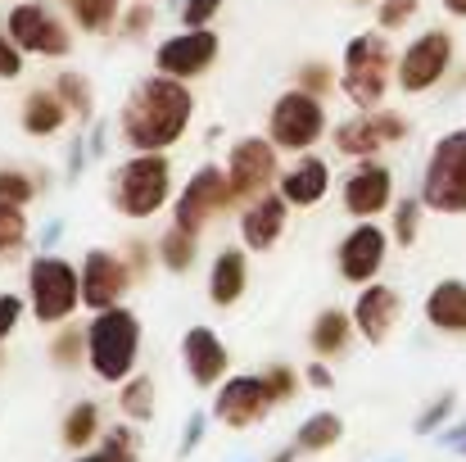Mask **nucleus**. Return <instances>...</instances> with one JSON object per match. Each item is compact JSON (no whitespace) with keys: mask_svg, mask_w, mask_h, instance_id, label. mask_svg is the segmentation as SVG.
Returning a JSON list of instances; mask_svg holds the SVG:
<instances>
[{"mask_svg":"<svg viewBox=\"0 0 466 462\" xmlns=\"http://www.w3.org/2000/svg\"><path fill=\"white\" fill-rule=\"evenodd\" d=\"M426 317H431L435 331L466 335V282H458V277L440 282V286L426 295Z\"/></svg>","mask_w":466,"mask_h":462,"instance_id":"4be33fe9","label":"nucleus"},{"mask_svg":"<svg viewBox=\"0 0 466 462\" xmlns=\"http://www.w3.org/2000/svg\"><path fill=\"white\" fill-rule=\"evenodd\" d=\"M453 404H458L453 395H440V399H435V404H431V408L417 417V436H435V431H440V426L453 417Z\"/></svg>","mask_w":466,"mask_h":462,"instance_id":"f704fd0d","label":"nucleus"},{"mask_svg":"<svg viewBox=\"0 0 466 462\" xmlns=\"http://www.w3.org/2000/svg\"><path fill=\"white\" fill-rule=\"evenodd\" d=\"M309 381L317 385V390H326V385H330V372H326L321 363H312V367H309Z\"/></svg>","mask_w":466,"mask_h":462,"instance_id":"49530a36","label":"nucleus"},{"mask_svg":"<svg viewBox=\"0 0 466 462\" xmlns=\"http://www.w3.org/2000/svg\"><path fill=\"white\" fill-rule=\"evenodd\" d=\"M444 9H449V14H458V18H466V0H444Z\"/></svg>","mask_w":466,"mask_h":462,"instance_id":"09e8293b","label":"nucleus"},{"mask_svg":"<svg viewBox=\"0 0 466 462\" xmlns=\"http://www.w3.org/2000/svg\"><path fill=\"white\" fill-rule=\"evenodd\" d=\"M55 91H59V96H64V105H68L73 114H82V118H86V114H91V105H96V96H91V87H86V82H82L77 73H64Z\"/></svg>","mask_w":466,"mask_h":462,"instance_id":"2f4dec72","label":"nucleus"},{"mask_svg":"<svg viewBox=\"0 0 466 462\" xmlns=\"http://www.w3.org/2000/svg\"><path fill=\"white\" fill-rule=\"evenodd\" d=\"M9 36H14L18 50H27V55H50V59L68 55V46H73L68 27H64L46 5H32V0L9 9Z\"/></svg>","mask_w":466,"mask_h":462,"instance_id":"9d476101","label":"nucleus"},{"mask_svg":"<svg viewBox=\"0 0 466 462\" xmlns=\"http://www.w3.org/2000/svg\"><path fill=\"white\" fill-rule=\"evenodd\" d=\"M390 68H394V55H390V41L380 32H362L349 41L344 50V91L358 109H371L380 105L385 87H390Z\"/></svg>","mask_w":466,"mask_h":462,"instance_id":"39448f33","label":"nucleus"},{"mask_svg":"<svg viewBox=\"0 0 466 462\" xmlns=\"http://www.w3.org/2000/svg\"><path fill=\"white\" fill-rule=\"evenodd\" d=\"M146 23H150V5H137V9L127 14V32H141Z\"/></svg>","mask_w":466,"mask_h":462,"instance_id":"a18cd8bd","label":"nucleus"},{"mask_svg":"<svg viewBox=\"0 0 466 462\" xmlns=\"http://www.w3.org/2000/svg\"><path fill=\"white\" fill-rule=\"evenodd\" d=\"M27 245V218H23V204H9L0 200V263H14Z\"/></svg>","mask_w":466,"mask_h":462,"instance_id":"bb28decb","label":"nucleus"},{"mask_svg":"<svg viewBox=\"0 0 466 462\" xmlns=\"http://www.w3.org/2000/svg\"><path fill=\"white\" fill-rule=\"evenodd\" d=\"M421 204L435 213H466V128L435 141L421 177Z\"/></svg>","mask_w":466,"mask_h":462,"instance_id":"7ed1b4c3","label":"nucleus"},{"mask_svg":"<svg viewBox=\"0 0 466 462\" xmlns=\"http://www.w3.org/2000/svg\"><path fill=\"white\" fill-rule=\"evenodd\" d=\"M32 181H27V172H18V168H0V200H9V204H27L32 200Z\"/></svg>","mask_w":466,"mask_h":462,"instance_id":"473e14b6","label":"nucleus"},{"mask_svg":"<svg viewBox=\"0 0 466 462\" xmlns=\"http://www.w3.org/2000/svg\"><path fill=\"white\" fill-rule=\"evenodd\" d=\"M245 295V254L240 250H222L213 259V277H208V300L218 308L236 304Z\"/></svg>","mask_w":466,"mask_h":462,"instance_id":"b1692460","label":"nucleus"},{"mask_svg":"<svg viewBox=\"0 0 466 462\" xmlns=\"http://www.w3.org/2000/svg\"><path fill=\"white\" fill-rule=\"evenodd\" d=\"M158 254H163V263L172 268V272H186L190 263H195V231H186V227H167L163 231V241H158Z\"/></svg>","mask_w":466,"mask_h":462,"instance_id":"c85d7f7f","label":"nucleus"},{"mask_svg":"<svg viewBox=\"0 0 466 462\" xmlns=\"http://www.w3.org/2000/svg\"><path fill=\"white\" fill-rule=\"evenodd\" d=\"M68 5H73V18H77L86 32L109 27V18L118 14V0H68Z\"/></svg>","mask_w":466,"mask_h":462,"instance_id":"7c9ffc66","label":"nucleus"},{"mask_svg":"<svg viewBox=\"0 0 466 462\" xmlns=\"http://www.w3.org/2000/svg\"><path fill=\"white\" fill-rule=\"evenodd\" d=\"M449 64H453V36L444 27H431V32H421L403 50V59H399V87L408 96H421V91H431V87L444 82Z\"/></svg>","mask_w":466,"mask_h":462,"instance_id":"6e6552de","label":"nucleus"},{"mask_svg":"<svg viewBox=\"0 0 466 462\" xmlns=\"http://www.w3.org/2000/svg\"><path fill=\"white\" fill-rule=\"evenodd\" d=\"M326 186H330V172L312 154H299V163L281 172V195H286V204H299V209L317 204L326 195Z\"/></svg>","mask_w":466,"mask_h":462,"instance_id":"412c9836","label":"nucleus"},{"mask_svg":"<svg viewBox=\"0 0 466 462\" xmlns=\"http://www.w3.org/2000/svg\"><path fill=\"white\" fill-rule=\"evenodd\" d=\"M403 137H408V123L399 114H385V109H362L358 118L335 128V146L344 154H358V159H371L376 150H385Z\"/></svg>","mask_w":466,"mask_h":462,"instance_id":"4468645a","label":"nucleus"},{"mask_svg":"<svg viewBox=\"0 0 466 462\" xmlns=\"http://www.w3.org/2000/svg\"><path fill=\"white\" fill-rule=\"evenodd\" d=\"M73 462H127L123 454H109V449H100V454H86V458H73Z\"/></svg>","mask_w":466,"mask_h":462,"instance_id":"de8ad7c7","label":"nucleus"},{"mask_svg":"<svg viewBox=\"0 0 466 462\" xmlns=\"http://www.w3.org/2000/svg\"><path fill=\"white\" fill-rule=\"evenodd\" d=\"M100 431V408L96 404H73L68 417H64V445L68 449H86Z\"/></svg>","mask_w":466,"mask_h":462,"instance_id":"cd10ccee","label":"nucleus"},{"mask_svg":"<svg viewBox=\"0 0 466 462\" xmlns=\"http://www.w3.org/2000/svg\"><path fill=\"white\" fill-rule=\"evenodd\" d=\"M23 73V50L14 46V36L0 32V77H18Z\"/></svg>","mask_w":466,"mask_h":462,"instance_id":"ea45409f","label":"nucleus"},{"mask_svg":"<svg viewBox=\"0 0 466 462\" xmlns=\"http://www.w3.org/2000/svg\"><path fill=\"white\" fill-rule=\"evenodd\" d=\"M18 317H23V300L18 295H0V340L18 326Z\"/></svg>","mask_w":466,"mask_h":462,"instance_id":"79ce46f5","label":"nucleus"},{"mask_svg":"<svg viewBox=\"0 0 466 462\" xmlns=\"http://www.w3.org/2000/svg\"><path fill=\"white\" fill-rule=\"evenodd\" d=\"M227 204H236L231 195V181H227V168H199L186 190L177 195V227L186 231H199L213 213H222Z\"/></svg>","mask_w":466,"mask_h":462,"instance_id":"9b49d317","label":"nucleus"},{"mask_svg":"<svg viewBox=\"0 0 466 462\" xmlns=\"http://www.w3.org/2000/svg\"><path fill=\"white\" fill-rule=\"evenodd\" d=\"M172 195V168L163 154H132L114 172V204L127 218H150Z\"/></svg>","mask_w":466,"mask_h":462,"instance_id":"20e7f679","label":"nucleus"},{"mask_svg":"<svg viewBox=\"0 0 466 462\" xmlns=\"http://www.w3.org/2000/svg\"><path fill=\"white\" fill-rule=\"evenodd\" d=\"M27 295H32V313H36V322L55 326V322L73 317V308L82 304V277H77L64 259L41 254V259H32Z\"/></svg>","mask_w":466,"mask_h":462,"instance_id":"423d86ee","label":"nucleus"},{"mask_svg":"<svg viewBox=\"0 0 466 462\" xmlns=\"http://www.w3.org/2000/svg\"><path fill=\"white\" fill-rule=\"evenodd\" d=\"M295 454H299V449H281V454H277L272 462H295Z\"/></svg>","mask_w":466,"mask_h":462,"instance_id":"8fccbe9b","label":"nucleus"},{"mask_svg":"<svg viewBox=\"0 0 466 462\" xmlns=\"http://www.w3.org/2000/svg\"><path fill=\"white\" fill-rule=\"evenodd\" d=\"M227 181L236 200L268 195V186L277 181V141H258V137L236 141L227 154Z\"/></svg>","mask_w":466,"mask_h":462,"instance_id":"1a4fd4ad","label":"nucleus"},{"mask_svg":"<svg viewBox=\"0 0 466 462\" xmlns=\"http://www.w3.org/2000/svg\"><path fill=\"white\" fill-rule=\"evenodd\" d=\"M399 313H403L399 291H394V286H376V282H371V286L358 295V304H353V326H358L371 344H380V340H390V331H394Z\"/></svg>","mask_w":466,"mask_h":462,"instance_id":"6ab92c4d","label":"nucleus"},{"mask_svg":"<svg viewBox=\"0 0 466 462\" xmlns=\"http://www.w3.org/2000/svg\"><path fill=\"white\" fill-rule=\"evenodd\" d=\"M349 340H353V317H349V313L326 308V313L312 322V349H317L321 358L344 354V349H349Z\"/></svg>","mask_w":466,"mask_h":462,"instance_id":"393cba45","label":"nucleus"},{"mask_svg":"<svg viewBox=\"0 0 466 462\" xmlns=\"http://www.w3.org/2000/svg\"><path fill=\"white\" fill-rule=\"evenodd\" d=\"M385 250H390V236L376 227V222H358L344 241H339V272L349 277V282H358V286H367L376 272H380V263H385Z\"/></svg>","mask_w":466,"mask_h":462,"instance_id":"dca6fc26","label":"nucleus"},{"mask_svg":"<svg viewBox=\"0 0 466 462\" xmlns=\"http://www.w3.org/2000/svg\"><path fill=\"white\" fill-rule=\"evenodd\" d=\"M339 436H344V422H339L335 413H312L309 422L299 426V436H295V449H299V454H321V449H330Z\"/></svg>","mask_w":466,"mask_h":462,"instance_id":"a878e982","label":"nucleus"},{"mask_svg":"<svg viewBox=\"0 0 466 462\" xmlns=\"http://www.w3.org/2000/svg\"><path fill=\"white\" fill-rule=\"evenodd\" d=\"M412 14H417V0H385V5H380V27L394 32V27H403Z\"/></svg>","mask_w":466,"mask_h":462,"instance_id":"e433bc0d","label":"nucleus"},{"mask_svg":"<svg viewBox=\"0 0 466 462\" xmlns=\"http://www.w3.org/2000/svg\"><path fill=\"white\" fill-rule=\"evenodd\" d=\"M55 358L64 363V367H73V363H82V326H68L59 340H55Z\"/></svg>","mask_w":466,"mask_h":462,"instance_id":"c9c22d12","label":"nucleus"},{"mask_svg":"<svg viewBox=\"0 0 466 462\" xmlns=\"http://www.w3.org/2000/svg\"><path fill=\"white\" fill-rule=\"evenodd\" d=\"M326 87H330L326 68H321V64H309V68H304V91H312V96H317V91H326Z\"/></svg>","mask_w":466,"mask_h":462,"instance_id":"c03bdc74","label":"nucleus"},{"mask_svg":"<svg viewBox=\"0 0 466 462\" xmlns=\"http://www.w3.org/2000/svg\"><path fill=\"white\" fill-rule=\"evenodd\" d=\"M390 195H394V177L385 163H371V159H362L344 181V209L353 218H376L390 204Z\"/></svg>","mask_w":466,"mask_h":462,"instance_id":"f3484780","label":"nucleus"},{"mask_svg":"<svg viewBox=\"0 0 466 462\" xmlns=\"http://www.w3.org/2000/svg\"><path fill=\"white\" fill-rule=\"evenodd\" d=\"M190 114L195 100L177 77H146L123 109V137L137 154H163L172 141H181Z\"/></svg>","mask_w":466,"mask_h":462,"instance_id":"f257e3e1","label":"nucleus"},{"mask_svg":"<svg viewBox=\"0 0 466 462\" xmlns=\"http://www.w3.org/2000/svg\"><path fill=\"white\" fill-rule=\"evenodd\" d=\"M68 105H64V96L59 91H32L27 96V105H23V128L32 132V137H55L64 123H68Z\"/></svg>","mask_w":466,"mask_h":462,"instance_id":"5701e85b","label":"nucleus"},{"mask_svg":"<svg viewBox=\"0 0 466 462\" xmlns=\"http://www.w3.org/2000/svg\"><path fill=\"white\" fill-rule=\"evenodd\" d=\"M199 440H204V417L195 413V417L186 422V436H181V454H190V449H195Z\"/></svg>","mask_w":466,"mask_h":462,"instance_id":"37998d69","label":"nucleus"},{"mask_svg":"<svg viewBox=\"0 0 466 462\" xmlns=\"http://www.w3.org/2000/svg\"><path fill=\"white\" fill-rule=\"evenodd\" d=\"M286 231V195H258L245 204V218H240V236L249 250H272Z\"/></svg>","mask_w":466,"mask_h":462,"instance_id":"aec40b11","label":"nucleus"},{"mask_svg":"<svg viewBox=\"0 0 466 462\" xmlns=\"http://www.w3.org/2000/svg\"><path fill=\"white\" fill-rule=\"evenodd\" d=\"M272 404H277V399H272V390H268V376H231V381L218 390V399H213V417H218L222 426H231V431H245V426L263 422Z\"/></svg>","mask_w":466,"mask_h":462,"instance_id":"f8f14e48","label":"nucleus"},{"mask_svg":"<svg viewBox=\"0 0 466 462\" xmlns=\"http://www.w3.org/2000/svg\"><path fill=\"white\" fill-rule=\"evenodd\" d=\"M118 404H123V413H127L132 422H146V417H155V381H150V376H132V381L123 385Z\"/></svg>","mask_w":466,"mask_h":462,"instance_id":"c756f323","label":"nucleus"},{"mask_svg":"<svg viewBox=\"0 0 466 462\" xmlns=\"http://www.w3.org/2000/svg\"><path fill=\"white\" fill-rule=\"evenodd\" d=\"M417 227H421V204H417V200H403V204L394 209V236H399L403 245H412V241H417Z\"/></svg>","mask_w":466,"mask_h":462,"instance_id":"72a5a7b5","label":"nucleus"},{"mask_svg":"<svg viewBox=\"0 0 466 462\" xmlns=\"http://www.w3.org/2000/svg\"><path fill=\"white\" fill-rule=\"evenodd\" d=\"M127 286H132V272H127V263L118 254H109V250H91L86 254V263H82V304L86 308H96V313L118 308Z\"/></svg>","mask_w":466,"mask_h":462,"instance_id":"2eb2a0df","label":"nucleus"},{"mask_svg":"<svg viewBox=\"0 0 466 462\" xmlns=\"http://www.w3.org/2000/svg\"><path fill=\"white\" fill-rule=\"evenodd\" d=\"M458 454H462V458H466V445H462V449H458Z\"/></svg>","mask_w":466,"mask_h":462,"instance_id":"3c124183","label":"nucleus"},{"mask_svg":"<svg viewBox=\"0 0 466 462\" xmlns=\"http://www.w3.org/2000/svg\"><path fill=\"white\" fill-rule=\"evenodd\" d=\"M268 390H272L277 404L290 399V395H295V372H290V367H272V372H268Z\"/></svg>","mask_w":466,"mask_h":462,"instance_id":"a19ab883","label":"nucleus"},{"mask_svg":"<svg viewBox=\"0 0 466 462\" xmlns=\"http://www.w3.org/2000/svg\"><path fill=\"white\" fill-rule=\"evenodd\" d=\"M105 449H109V454H123L127 462H137V431H127V426H114V431L105 436Z\"/></svg>","mask_w":466,"mask_h":462,"instance_id":"58836bf2","label":"nucleus"},{"mask_svg":"<svg viewBox=\"0 0 466 462\" xmlns=\"http://www.w3.org/2000/svg\"><path fill=\"white\" fill-rule=\"evenodd\" d=\"M158 73L163 77H177V82H186V77H199V73H208V64L218 59V32H208V27H186L181 36H167L163 46H158Z\"/></svg>","mask_w":466,"mask_h":462,"instance_id":"ddd939ff","label":"nucleus"},{"mask_svg":"<svg viewBox=\"0 0 466 462\" xmlns=\"http://www.w3.org/2000/svg\"><path fill=\"white\" fill-rule=\"evenodd\" d=\"M321 132H326V109H321V100H317L312 91L295 87V91H286V96L272 105V141H277L281 150L304 154L309 146H317Z\"/></svg>","mask_w":466,"mask_h":462,"instance_id":"0eeeda50","label":"nucleus"},{"mask_svg":"<svg viewBox=\"0 0 466 462\" xmlns=\"http://www.w3.org/2000/svg\"><path fill=\"white\" fill-rule=\"evenodd\" d=\"M181 358H186V372L195 385H218L227 376V344L208 331V326H190L186 340H181Z\"/></svg>","mask_w":466,"mask_h":462,"instance_id":"a211bd4d","label":"nucleus"},{"mask_svg":"<svg viewBox=\"0 0 466 462\" xmlns=\"http://www.w3.org/2000/svg\"><path fill=\"white\" fill-rule=\"evenodd\" d=\"M218 9H222V0H186L181 5V18H186V27H204Z\"/></svg>","mask_w":466,"mask_h":462,"instance_id":"4c0bfd02","label":"nucleus"},{"mask_svg":"<svg viewBox=\"0 0 466 462\" xmlns=\"http://www.w3.org/2000/svg\"><path fill=\"white\" fill-rule=\"evenodd\" d=\"M86 354H91V367L100 381H127L132 367H137V354H141V322L132 308H105L96 313L91 331H86Z\"/></svg>","mask_w":466,"mask_h":462,"instance_id":"f03ea898","label":"nucleus"}]
</instances>
